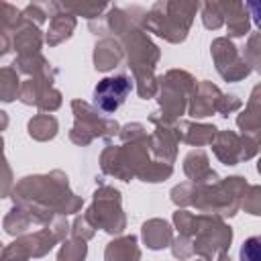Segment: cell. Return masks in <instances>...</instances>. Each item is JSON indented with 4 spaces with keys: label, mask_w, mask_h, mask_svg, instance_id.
<instances>
[{
    "label": "cell",
    "mask_w": 261,
    "mask_h": 261,
    "mask_svg": "<svg viewBox=\"0 0 261 261\" xmlns=\"http://www.w3.org/2000/svg\"><path fill=\"white\" fill-rule=\"evenodd\" d=\"M128 94H130V82L124 75L104 77L94 88V104L102 112L110 114V112H114L122 106V102L126 100Z\"/></svg>",
    "instance_id": "obj_1"
},
{
    "label": "cell",
    "mask_w": 261,
    "mask_h": 261,
    "mask_svg": "<svg viewBox=\"0 0 261 261\" xmlns=\"http://www.w3.org/2000/svg\"><path fill=\"white\" fill-rule=\"evenodd\" d=\"M241 261H261V237H251L241 247Z\"/></svg>",
    "instance_id": "obj_2"
},
{
    "label": "cell",
    "mask_w": 261,
    "mask_h": 261,
    "mask_svg": "<svg viewBox=\"0 0 261 261\" xmlns=\"http://www.w3.org/2000/svg\"><path fill=\"white\" fill-rule=\"evenodd\" d=\"M247 6H249V10H251V16H253L255 24L261 29V0H259V2H249Z\"/></svg>",
    "instance_id": "obj_3"
}]
</instances>
